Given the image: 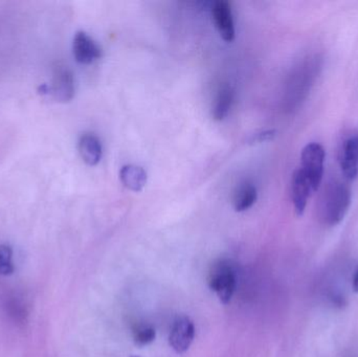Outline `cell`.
Returning a JSON list of instances; mask_svg holds the SVG:
<instances>
[{
  "label": "cell",
  "mask_w": 358,
  "mask_h": 357,
  "mask_svg": "<svg viewBox=\"0 0 358 357\" xmlns=\"http://www.w3.org/2000/svg\"><path fill=\"white\" fill-rule=\"evenodd\" d=\"M48 94H52L55 100L61 103L73 100L75 96V78L67 67H57Z\"/></svg>",
  "instance_id": "cell-5"
},
{
  "label": "cell",
  "mask_w": 358,
  "mask_h": 357,
  "mask_svg": "<svg viewBox=\"0 0 358 357\" xmlns=\"http://www.w3.org/2000/svg\"><path fill=\"white\" fill-rule=\"evenodd\" d=\"M195 337V327L187 316H181L174 322L170 333L169 343L178 354H183L191 347Z\"/></svg>",
  "instance_id": "cell-6"
},
{
  "label": "cell",
  "mask_w": 358,
  "mask_h": 357,
  "mask_svg": "<svg viewBox=\"0 0 358 357\" xmlns=\"http://www.w3.org/2000/svg\"><path fill=\"white\" fill-rule=\"evenodd\" d=\"M235 94L229 86H223L215 99L214 107H213V117L216 121H222L229 115L233 106Z\"/></svg>",
  "instance_id": "cell-13"
},
{
  "label": "cell",
  "mask_w": 358,
  "mask_h": 357,
  "mask_svg": "<svg viewBox=\"0 0 358 357\" xmlns=\"http://www.w3.org/2000/svg\"><path fill=\"white\" fill-rule=\"evenodd\" d=\"M157 337V333L153 327L149 325L138 324L134 328V340L138 347H144L152 343Z\"/></svg>",
  "instance_id": "cell-14"
},
{
  "label": "cell",
  "mask_w": 358,
  "mask_h": 357,
  "mask_svg": "<svg viewBox=\"0 0 358 357\" xmlns=\"http://www.w3.org/2000/svg\"><path fill=\"white\" fill-rule=\"evenodd\" d=\"M79 152L86 165L94 167L102 159L103 148L101 140L94 133L82 134L79 140Z\"/></svg>",
  "instance_id": "cell-10"
},
{
  "label": "cell",
  "mask_w": 358,
  "mask_h": 357,
  "mask_svg": "<svg viewBox=\"0 0 358 357\" xmlns=\"http://www.w3.org/2000/svg\"><path fill=\"white\" fill-rule=\"evenodd\" d=\"M353 291L358 293V268L353 277Z\"/></svg>",
  "instance_id": "cell-17"
},
{
  "label": "cell",
  "mask_w": 358,
  "mask_h": 357,
  "mask_svg": "<svg viewBox=\"0 0 358 357\" xmlns=\"http://www.w3.org/2000/svg\"><path fill=\"white\" fill-rule=\"evenodd\" d=\"M122 184L128 190L141 192L147 184V172L140 166L126 165L120 171Z\"/></svg>",
  "instance_id": "cell-11"
},
{
  "label": "cell",
  "mask_w": 358,
  "mask_h": 357,
  "mask_svg": "<svg viewBox=\"0 0 358 357\" xmlns=\"http://www.w3.org/2000/svg\"><path fill=\"white\" fill-rule=\"evenodd\" d=\"M210 291L216 293L222 304H229L236 291V274L229 261L219 260L210 266L208 275Z\"/></svg>",
  "instance_id": "cell-2"
},
{
  "label": "cell",
  "mask_w": 358,
  "mask_h": 357,
  "mask_svg": "<svg viewBox=\"0 0 358 357\" xmlns=\"http://www.w3.org/2000/svg\"><path fill=\"white\" fill-rule=\"evenodd\" d=\"M351 189L346 182L334 180L326 188L321 203V215L328 226H338L348 213L351 205Z\"/></svg>",
  "instance_id": "cell-1"
},
{
  "label": "cell",
  "mask_w": 358,
  "mask_h": 357,
  "mask_svg": "<svg viewBox=\"0 0 358 357\" xmlns=\"http://www.w3.org/2000/svg\"><path fill=\"white\" fill-rule=\"evenodd\" d=\"M313 190L306 174L301 168L296 169L292 178V199L296 215L302 216Z\"/></svg>",
  "instance_id": "cell-7"
},
{
  "label": "cell",
  "mask_w": 358,
  "mask_h": 357,
  "mask_svg": "<svg viewBox=\"0 0 358 357\" xmlns=\"http://www.w3.org/2000/svg\"><path fill=\"white\" fill-rule=\"evenodd\" d=\"M73 52L76 61L81 64H92L102 57V48L85 31H78L73 37Z\"/></svg>",
  "instance_id": "cell-4"
},
{
  "label": "cell",
  "mask_w": 358,
  "mask_h": 357,
  "mask_svg": "<svg viewBox=\"0 0 358 357\" xmlns=\"http://www.w3.org/2000/svg\"><path fill=\"white\" fill-rule=\"evenodd\" d=\"M130 357H141V356H130Z\"/></svg>",
  "instance_id": "cell-18"
},
{
  "label": "cell",
  "mask_w": 358,
  "mask_h": 357,
  "mask_svg": "<svg viewBox=\"0 0 358 357\" xmlns=\"http://www.w3.org/2000/svg\"><path fill=\"white\" fill-rule=\"evenodd\" d=\"M213 19L219 34L224 41L231 42L235 39V24L231 4L225 0H218L212 6Z\"/></svg>",
  "instance_id": "cell-8"
},
{
  "label": "cell",
  "mask_w": 358,
  "mask_h": 357,
  "mask_svg": "<svg viewBox=\"0 0 358 357\" xmlns=\"http://www.w3.org/2000/svg\"><path fill=\"white\" fill-rule=\"evenodd\" d=\"M302 167L310 182L313 192H317L321 186L324 175V161H325V150L322 145L310 143L302 151L301 155Z\"/></svg>",
  "instance_id": "cell-3"
},
{
  "label": "cell",
  "mask_w": 358,
  "mask_h": 357,
  "mask_svg": "<svg viewBox=\"0 0 358 357\" xmlns=\"http://www.w3.org/2000/svg\"><path fill=\"white\" fill-rule=\"evenodd\" d=\"M343 174L347 180H355L358 176V132L349 136L340 154Z\"/></svg>",
  "instance_id": "cell-9"
},
{
  "label": "cell",
  "mask_w": 358,
  "mask_h": 357,
  "mask_svg": "<svg viewBox=\"0 0 358 357\" xmlns=\"http://www.w3.org/2000/svg\"><path fill=\"white\" fill-rule=\"evenodd\" d=\"M277 136L275 130H266V131L260 132L255 134L250 140V144H260V143L269 142L273 140Z\"/></svg>",
  "instance_id": "cell-16"
},
{
  "label": "cell",
  "mask_w": 358,
  "mask_h": 357,
  "mask_svg": "<svg viewBox=\"0 0 358 357\" xmlns=\"http://www.w3.org/2000/svg\"><path fill=\"white\" fill-rule=\"evenodd\" d=\"M258 198L256 187L250 182H244L234 193L233 205L236 212L248 211Z\"/></svg>",
  "instance_id": "cell-12"
},
{
  "label": "cell",
  "mask_w": 358,
  "mask_h": 357,
  "mask_svg": "<svg viewBox=\"0 0 358 357\" xmlns=\"http://www.w3.org/2000/svg\"><path fill=\"white\" fill-rule=\"evenodd\" d=\"M13 251L8 245H0V275L8 276L14 272L12 262Z\"/></svg>",
  "instance_id": "cell-15"
}]
</instances>
